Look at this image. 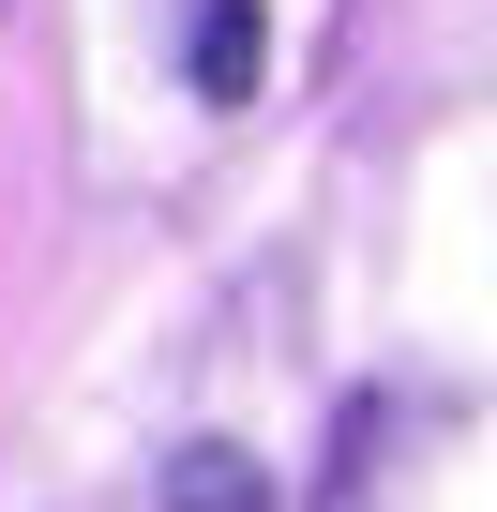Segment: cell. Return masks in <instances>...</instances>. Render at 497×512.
Instances as JSON below:
<instances>
[{"mask_svg":"<svg viewBox=\"0 0 497 512\" xmlns=\"http://www.w3.org/2000/svg\"><path fill=\"white\" fill-rule=\"evenodd\" d=\"M166 512H272V467L241 437H181L166 452Z\"/></svg>","mask_w":497,"mask_h":512,"instance_id":"obj_1","label":"cell"},{"mask_svg":"<svg viewBox=\"0 0 497 512\" xmlns=\"http://www.w3.org/2000/svg\"><path fill=\"white\" fill-rule=\"evenodd\" d=\"M257 46H272V31H257V0H211V16H196V91L241 106V91H257Z\"/></svg>","mask_w":497,"mask_h":512,"instance_id":"obj_2","label":"cell"}]
</instances>
